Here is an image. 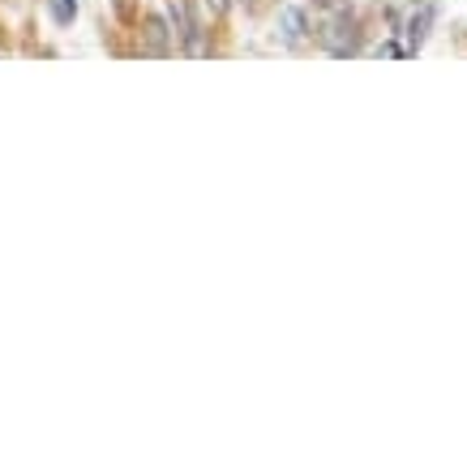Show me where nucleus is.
Masks as SVG:
<instances>
[{"mask_svg": "<svg viewBox=\"0 0 467 467\" xmlns=\"http://www.w3.org/2000/svg\"><path fill=\"white\" fill-rule=\"evenodd\" d=\"M317 39L330 57H352L360 47V30H356V14L348 5H326L322 22H317Z\"/></svg>", "mask_w": 467, "mask_h": 467, "instance_id": "nucleus-1", "label": "nucleus"}, {"mask_svg": "<svg viewBox=\"0 0 467 467\" xmlns=\"http://www.w3.org/2000/svg\"><path fill=\"white\" fill-rule=\"evenodd\" d=\"M43 5H47V14L57 17L60 26H69L73 17H78V0H43Z\"/></svg>", "mask_w": 467, "mask_h": 467, "instance_id": "nucleus-6", "label": "nucleus"}, {"mask_svg": "<svg viewBox=\"0 0 467 467\" xmlns=\"http://www.w3.org/2000/svg\"><path fill=\"white\" fill-rule=\"evenodd\" d=\"M116 17H125V22H133V0H112Z\"/></svg>", "mask_w": 467, "mask_h": 467, "instance_id": "nucleus-7", "label": "nucleus"}, {"mask_svg": "<svg viewBox=\"0 0 467 467\" xmlns=\"http://www.w3.org/2000/svg\"><path fill=\"white\" fill-rule=\"evenodd\" d=\"M142 52L146 57H168L171 52V30L163 17H146V30H142Z\"/></svg>", "mask_w": 467, "mask_h": 467, "instance_id": "nucleus-4", "label": "nucleus"}, {"mask_svg": "<svg viewBox=\"0 0 467 467\" xmlns=\"http://www.w3.org/2000/svg\"><path fill=\"white\" fill-rule=\"evenodd\" d=\"M279 39H284L287 47H305V43H309V14L296 9V5L279 9Z\"/></svg>", "mask_w": 467, "mask_h": 467, "instance_id": "nucleus-3", "label": "nucleus"}, {"mask_svg": "<svg viewBox=\"0 0 467 467\" xmlns=\"http://www.w3.org/2000/svg\"><path fill=\"white\" fill-rule=\"evenodd\" d=\"M429 26H433V5H420V14H411L408 22V47L403 52H420V43L429 39Z\"/></svg>", "mask_w": 467, "mask_h": 467, "instance_id": "nucleus-5", "label": "nucleus"}, {"mask_svg": "<svg viewBox=\"0 0 467 467\" xmlns=\"http://www.w3.org/2000/svg\"><path fill=\"white\" fill-rule=\"evenodd\" d=\"M206 5H211V14H214V17H223V14H227V5H232V0H206Z\"/></svg>", "mask_w": 467, "mask_h": 467, "instance_id": "nucleus-8", "label": "nucleus"}, {"mask_svg": "<svg viewBox=\"0 0 467 467\" xmlns=\"http://www.w3.org/2000/svg\"><path fill=\"white\" fill-rule=\"evenodd\" d=\"M168 14H171V35L181 39L184 57H193V60L206 57V35H202V22L193 17V5L189 0H171Z\"/></svg>", "mask_w": 467, "mask_h": 467, "instance_id": "nucleus-2", "label": "nucleus"}]
</instances>
